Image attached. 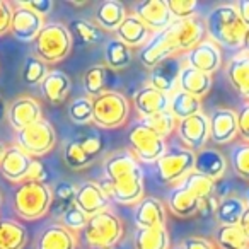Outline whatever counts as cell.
<instances>
[{
	"label": "cell",
	"mask_w": 249,
	"mask_h": 249,
	"mask_svg": "<svg viewBox=\"0 0 249 249\" xmlns=\"http://www.w3.org/2000/svg\"><path fill=\"white\" fill-rule=\"evenodd\" d=\"M107 196L120 205H137L143 198V169L130 150H118L104 159Z\"/></svg>",
	"instance_id": "1"
},
{
	"label": "cell",
	"mask_w": 249,
	"mask_h": 249,
	"mask_svg": "<svg viewBox=\"0 0 249 249\" xmlns=\"http://www.w3.org/2000/svg\"><path fill=\"white\" fill-rule=\"evenodd\" d=\"M156 169L162 183L171 184L183 181L191 171H195V152L184 147L166 150V154L156 162Z\"/></svg>",
	"instance_id": "9"
},
{
	"label": "cell",
	"mask_w": 249,
	"mask_h": 249,
	"mask_svg": "<svg viewBox=\"0 0 249 249\" xmlns=\"http://www.w3.org/2000/svg\"><path fill=\"white\" fill-rule=\"evenodd\" d=\"M246 205H248V207H249V186H248V190H246Z\"/></svg>",
	"instance_id": "58"
},
{
	"label": "cell",
	"mask_w": 249,
	"mask_h": 249,
	"mask_svg": "<svg viewBox=\"0 0 249 249\" xmlns=\"http://www.w3.org/2000/svg\"><path fill=\"white\" fill-rule=\"evenodd\" d=\"M46 178H48V171L43 166L41 160L33 159L31 166H29V171L26 174L24 181H35V183H46Z\"/></svg>",
	"instance_id": "49"
},
{
	"label": "cell",
	"mask_w": 249,
	"mask_h": 249,
	"mask_svg": "<svg viewBox=\"0 0 249 249\" xmlns=\"http://www.w3.org/2000/svg\"><path fill=\"white\" fill-rule=\"evenodd\" d=\"M169 111L178 121L201 113V99L178 89L169 96Z\"/></svg>",
	"instance_id": "33"
},
{
	"label": "cell",
	"mask_w": 249,
	"mask_h": 249,
	"mask_svg": "<svg viewBox=\"0 0 249 249\" xmlns=\"http://www.w3.org/2000/svg\"><path fill=\"white\" fill-rule=\"evenodd\" d=\"M133 106L142 118L152 116L156 113L169 109V96L150 86H143L133 96Z\"/></svg>",
	"instance_id": "23"
},
{
	"label": "cell",
	"mask_w": 249,
	"mask_h": 249,
	"mask_svg": "<svg viewBox=\"0 0 249 249\" xmlns=\"http://www.w3.org/2000/svg\"><path fill=\"white\" fill-rule=\"evenodd\" d=\"M70 35L73 33L72 39L75 38L80 45L87 46V45H96L101 39V29L97 28L94 22L86 21V19H73L69 26Z\"/></svg>",
	"instance_id": "41"
},
{
	"label": "cell",
	"mask_w": 249,
	"mask_h": 249,
	"mask_svg": "<svg viewBox=\"0 0 249 249\" xmlns=\"http://www.w3.org/2000/svg\"><path fill=\"white\" fill-rule=\"evenodd\" d=\"M142 123L145 124L147 128H150L154 133H157L159 137H162L166 140V137H169L173 132H176L178 120L171 114V111H160L152 116L142 118Z\"/></svg>",
	"instance_id": "40"
},
{
	"label": "cell",
	"mask_w": 249,
	"mask_h": 249,
	"mask_svg": "<svg viewBox=\"0 0 249 249\" xmlns=\"http://www.w3.org/2000/svg\"><path fill=\"white\" fill-rule=\"evenodd\" d=\"M195 171L210 178L212 181H217L224 178L227 171V157L220 150L205 147L195 154Z\"/></svg>",
	"instance_id": "22"
},
{
	"label": "cell",
	"mask_w": 249,
	"mask_h": 249,
	"mask_svg": "<svg viewBox=\"0 0 249 249\" xmlns=\"http://www.w3.org/2000/svg\"><path fill=\"white\" fill-rule=\"evenodd\" d=\"M173 249H183V248H181V246H176V248H173Z\"/></svg>",
	"instance_id": "59"
},
{
	"label": "cell",
	"mask_w": 249,
	"mask_h": 249,
	"mask_svg": "<svg viewBox=\"0 0 249 249\" xmlns=\"http://www.w3.org/2000/svg\"><path fill=\"white\" fill-rule=\"evenodd\" d=\"M210 140L217 145L231 143L239 137L237 132V113L229 107H215L210 118Z\"/></svg>",
	"instance_id": "13"
},
{
	"label": "cell",
	"mask_w": 249,
	"mask_h": 249,
	"mask_svg": "<svg viewBox=\"0 0 249 249\" xmlns=\"http://www.w3.org/2000/svg\"><path fill=\"white\" fill-rule=\"evenodd\" d=\"M237 9V14L241 18V21L244 22V26L249 29V0H237V4H234Z\"/></svg>",
	"instance_id": "53"
},
{
	"label": "cell",
	"mask_w": 249,
	"mask_h": 249,
	"mask_svg": "<svg viewBox=\"0 0 249 249\" xmlns=\"http://www.w3.org/2000/svg\"><path fill=\"white\" fill-rule=\"evenodd\" d=\"M130 152L142 164H156L166 154V140L147 128L142 121L135 123L128 130Z\"/></svg>",
	"instance_id": "7"
},
{
	"label": "cell",
	"mask_w": 249,
	"mask_h": 249,
	"mask_svg": "<svg viewBox=\"0 0 249 249\" xmlns=\"http://www.w3.org/2000/svg\"><path fill=\"white\" fill-rule=\"evenodd\" d=\"M246 201L239 196H225L222 200H218L217 210H215V217H217L220 225H237L241 215L246 210Z\"/></svg>",
	"instance_id": "36"
},
{
	"label": "cell",
	"mask_w": 249,
	"mask_h": 249,
	"mask_svg": "<svg viewBox=\"0 0 249 249\" xmlns=\"http://www.w3.org/2000/svg\"><path fill=\"white\" fill-rule=\"evenodd\" d=\"M173 31L176 46L179 53H188L191 48L203 41V36L207 33L205 24L196 18L186 19V21H173Z\"/></svg>",
	"instance_id": "21"
},
{
	"label": "cell",
	"mask_w": 249,
	"mask_h": 249,
	"mask_svg": "<svg viewBox=\"0 0 249 249\" xmlns=\"http://www.w3.org/2000/svg\"><path fill=\"white\" fill-rule=\"evenodd\" d=\"M212 84H213V79L208 73H203L188 65L181 67L179 77H178V89L183 90V92H188L201 99L210 92Z\"/></svg>",
	"instance_id": "24"
},
{
	"label": "cell",
	"mask_w": 249,
	"mask_h": 249,
	"mask_svg": "<svg viewBox=\"0 0 249 249\" xmlns=\"http://www.w3.org/2000/svg\"><path fill=\"white\" fill-rule=\"evenodd\" d=\"M184 188L190 191L191 195L198 198V200H205V198L212 196L215 191V181H212L210 178L203 176V174L191 171L183 181H181Z\"/></svg>",
	"instance_id": "42"
},
{
	"label": "cell",
	"mask_w": 249,
	"mask_h": 249,
	"mask_svg": "<svg viewBox=\"0 0 249 249\" xmlns=\"http://www.w3.org/2000/svg\"><path fill=\"white\" fill-rule=\"evenodd\" d=\"M5 113H7V107H4V104H2V101H0V118L4 116Z\"/></svg>",
	"instance_id": "57"
},
{
	"label": "cell",
	"mask_w": 249,
	"mask_h": 249,
	"mask_svg": "<svg viewBox=\"0 0 249 249\" xmlns=\"http://www.w3.org/2000/svg\"><path fill=\"white\" fill-rule=\"evenodd\" d=\"M111 73H113V70H109L106 65H101V63H96V65L90 67L82 77V86L87 97L94 99L99 94L106 92V86L109 82Z\"/></svg>",
	"instance_id": "34"
},
{
	"label": "cell",
	"mask_w": 249,
	"mask_h": 249,
	"mask_svg": "<svg viewBox=\"0 0 249 249\" xmlns=\"http://www.w3.org/2000/svg\"><path fill=\"white\" fill-rule=\"evenodd\" d=\"M0 205H2V195H0Z\"/></svg>",
	"instance_id": "60"
},
{
	"label": "cell",
	"mask_w": 249,
	"mask_h": 249,
	"mask_svg": "<svg viewBox=\"0 0 249 249\" xmlns=\"http://www.w3.org/2000/svg\"><path fill=\"white\" fill-rule=\"evenodd\" d=\"M114 35H116V39L124 43L128 48L143 46L147 43V39L150 38L149 28L133 14H126V18L123 19L120 28L114 31Z\"/></svg>",
	"instance_id": "28"
},
{
	"label": "cell",
	"mask_w": 249,
	"mask_h": 249,
	"mask_svg": "<svg viewBox=\"0 0 249 249\" xmlns=\"http://www.w3.org/2000/svg\"><path fill=\"white\" fill-rule=\"evenodd\" d=\"M52 207V188L46 183L24 181L14 193V210L21 218L38 220Z\"/></svg>",
	"instance_id": "3"
},
{
	"label": "cell",
	"mask_w": 249,
	"mask_h": 249,
	"mask_svg": "<svg viewBox=\"0 0 249 249\" xmlns=\"http://www.w3.org/2000/svg\"><path fill=\"white\" fill-rule=\"evenodd\" d=\"M178 46L176 39H174V31L173 24L167 26L166 29L159 33H154L149 39H147L145 45L140 48L139 58L147 69L152 70L156 65L166 62L169 58H174L178 55Z\"/></svg>",
	"instance_id": "10"
},
{
	"label": "cell",
	"mask_w": 249,
	"mask_h": 249,
	"mask_svg": "<svg viewBox=\"0 0 249 249\" xmlns=\"http://www.w3.org/2000/svg\"><path fill=\"white\" fill-rule=\"evenodd\" d=\"M205 29L208 33V39L227 50H241L248 33V28L239 18L237 9L232 4L217 5L208 14Z\"/></svg>",
	"instance_id": "2"
},
{
	"label": "cell",
	"mask_w": 249,
	"mask_h": 249,
	"mask_svg": "<svg viewBox=\"0 0 249 249\" xmlns=\"http://www.w3.org/2000/svg\"><path fill=\"white\" fill-rule=\"evenodd\" d=\"M135 249H169L171 237L166 227L154 229H137L133 235Z\"/></svg>",
	"instance_id": "32"
},
{
	"label": "cell",
	"mask_w": 249,
	"mask_h": 249,
	"mask_svg": "<svg viewBox=\"0 0 249 249\" xmlns=\"http://www.w3.org/2000/svg\"><path fill=\"white\" fill-rule=\"evenodd\" d=\"M75 191L77 188L69 181H58L55 186L52 188V207L53 213L62 217L70 207L75 205Z\"/></svg>",
	"instance_id": "37"
},
{
	"label": "cell",
	"mask_w": 249,
	"mask_h": 249,
	"mask_svg": "<svg viewBox=\"0 0 249 249\" xmlns=\"http://www.w3.org/2000/svg\"><path fill=\"white\" fill-rule=\"evenodd\" d=\"M5 149H7V147H5L4 143L0 142V160H2V157H4V154H5Z\"/></svg>",
	"instance_id": "56"
},
{
	"label": "cell",
	"mask_w": 249,
	"mask_h": 249,
	"mask_svg": "<svg viewBox=\"0 0 249 249\" xmlns=\"http://www.w3.org/2000/svg\"><path fill=\"white\" fill-rule=\"evenodd\" d=\"M225 73H227L231 86L242 97L249 99V56L246 53L232 56L225 67Z\"/></svg>",
	"instance_id": "29"
},
{
	"label": "cell",
	"mask_w": 249,
	"mask_h": 249,
	"mask_svg": "<svg viewBox=\"0 0 249 249\" xmlns=\"http://www.w3.org/2000/svg\"><path fill=\"white\" fill-rule=\"evenodd\" d=\"M12 12H14L12 4H9L5 0H0V36H4L5 33L11 31Z\"/></svg>",
	"instance_id": "51"
},
{
	"label": "cell",
	"mask_w": 249,
	"mask_h": 249,
	"mask_svg": "<svg viewBox=\"0 0 249 249\" xmlns=\"http://www.w3.org/2000/svg\"><path fill=\"white\" fill-rule=\"evenodd\" d=\"M242 50H244V52H242V53H246V55L249 56V29H248V33H246V36H244V43H242Z\"/></svg>",
	"instance_id": "55"
},
{
	"label": "cell",
	"mask_w": 249,
	"mask_h": 249,
	"mask_svg": "<svg viewBox=\"0 0 249 249\" xmlns=\"http://www.w3.org/2000/svg\"><path fill=\"white\" fill-rule=\"evenodd\" d=\"M63 160H65V164L70 169L80 171L89 167L96 159L84 149V145L80 143L79 139H73L70 142H67L65 149H63Z\"/></svg>",
	"instance_id": "38"
},
{
	"label": "cell",
	"mask_w": 249,
	"mask_h": 249,
	"mask_svg": "<svg viewBox=\"0 0 249 249\" xmlns=\"http://www.w3.org/2000/svg\"><path fill=\"white\" fill-rule=\"evenodd\" d=\"M77 242L75 232L65 229L62 224H53L41 232L36 249H75Z\"/></svg>",
	"instance_id": "26"
},
{
	"label": "cell",
	"mask_w": 249,
	"mask_h": 249,
	"mask_svg": "<svg viewBox=\"0 0 249 249\" xmlns=\"http://www.w3.org/2000/svg\"><path fill=\"white\" fill-rule=\"evenodd\" d=\"M132 48L121 43L120 39H109L104 45V62L109 70H123L132 63Z\"/></svg>",
	"instance_id": "35"
},
{
	"label": "cell",
	"mask_w": 249,
	"mask_h": 249,
	"mask_svg": "<svg viewBox=\"0 0 249 249\" xmlns=\"http://www.w3.org/2000/svg\"><path fill=\"white\" fill-rule=\"evenodd\" d=\"M0 101H2V99H0Z\"/></svg>",
	"instance_id": "63"
},
{
	"label": "cell",
	"mask_w": 249,
	"mask_h": 249,
	"mask_svg": "<svg viewBox=\"0 0 249 249\" xmlns=\"http://www.w3.org/2000/svg\"><path fill=\"white\" fill-rule=\"evenodd\" d=\"M166 4L174 21H186L195 18V12L198 9L195 0H166Z\"/></svg>",
	"instance_id": "46"
},
{
	"label": "cell",
	"mask_w": 249,
	"mask_h": 249,
	"mask_svg": "<svg viewBox=\"0 0 249 249\" xmlns=\"http://www.w3.org/2000/svg\"><path fill=\"white\" fill-rule=\"evenodd\" d=\"M184 60L188 67L212 75L222 67V50L212 39H203L186 53Z\"/></svg>",
	"instance_id": "15"
},
{
	"label": "cell",
	"mask_w": 249,
	"mask_h": 249,
	"mask_svg": "<svg viewBox=\"0 0 249 249\" xmlns=\"http://www.w3.org/2000/svg\"><path fill=\"white\" fill-rule=\"evenodd\" d=\"M69 118L73 124H89L92 123V99L87 96H80L70 103Z\"/></svg>",
	"instance_id": "43"
},
{
	"label": "cell",
	"mask_w": 249,
	"mask_h": 249,
	"mask_svg": "<svg viewBox=\"0 0 249 249\" xmlns=\"http://www.w3.org/2000/svg\"><path fill=\"white\" fill-rule=\"evenodd\" d=\"M178 139L181 140L184 149L191 152H200L207 147V142L210 140V123L208 116L203 113H198L191 118L178 121L176 126Z\"/></svg>",
	"instance_id": "11"
},
{
	"label": "cell",
	"mask_w": 249,
	"mask_h": 249,
	"mask_svg": "<svg viewBox=\"0 0 249 249\" xmlns=\"http://www.w3.org/2000/svg\"><path fill=\"white\" fill-rule=\"evenodd\" d=\"M239 229L242 231V234L246 235V239L249 241V207H246L244 213L241 215V218H239Z\"/></svg>",
	"instance_id": "54"
},
{
	"label": "cell",
	"mask_w": 249,
	"mask_h": 249,
	"mask_svg": "<svg viewBox=\"0 0 249 249\" xmlns=\"http://www.w3.org/2000/svg\"><path fill=\"white\" fill-rule=\"evenodd\" d=\"M5 114H7L9 123L16 132H21L22 128H26L29 124L43 120L41 104L31 96H21L14 99L7 106Z\"/></svg>",
	"instance_id": "16"
},
{
	"label": "cell",
	"mask_w": 249,
	"mask_h": 249,
	"mask_svg": "<svg viewBox=\"0 0 249 249\" xmlns=\"http://www.w3.org/2000/svg\"><path fill=\"white\" fill-rule=\"evenodd\" d=\"M237 132L244 142H249V103L237 111Z\"/></svg>",
	"instance_id": "50"
},
{
	"label": "cell",
	"mask_w": 249,
	"mask_h": 249,
	"mask_svg": "<svg viewBox=\"0 0 249 249\" xmlns=\"http://www.w3.org/2000/svg\"><path fill=\"white\" fill-rule=\"evenodd\" d=\"M133 16L139 18L149 31L159 33L173 24V16L169 12L166 0H143L133 7Z\"/></svg>",
	"instance_id": "14"
},
{
	"label": "cell",
	"mask_w": 249,
	"mask_h": 249,
	"mask_svg": "<svg viewBox=\"0 0 249 249\" xmlns=\"http://www.w3.org/2000/svg\"><path fill=\"white\" fill-rule=\"evenodd\" d=\"M126 18V7L120 0H104L96 9V26L104 31H116Z\"/></svg>",
	"instance_id": "30"
},
{
	"label": "cell",
	"mask_w": 249,
	"mask_h": 249,
	"mask_svg": "<svg viewBox=\"0 0 249 249\" xmlns=\"http://www.w3.org/2000/svg\"><path fill=\"white\" fill-rule=\"evenodd\" d=\"M18 4L26 9H29V11L36 12V14L43 16V18H45L46 14H50L53 9L52 0H21V2H18Z\"/></svg>",
	"instance_id": "48"
},
{
	"label": "cell",
	"mask_w": 249,
	"mask_h": 249,
	"mask_svg": "<svg viewBox=\"0 0 249 249\" xmlns=\"http://www.w3.org/2000/svg\"><path fill=\"white\" fill-rule=\"evenodd\" d=\"M87 218H89V217H87L82 210H79V208L73 205V207H70L69 210H67L65 213L60 217V220H62L63 227L69 229V231L82 232L84 227H86V224H87Z\"/></svg>",
	"instance_id": "47"
},
{
	"label": "cell",
	"mask_w": 249,
	"mask_h": 249,
	"mask_svg": "<svg viewBox=\"0 0 249 249\" xmlns=\"http://www.w3.org/2000/svg\"><path fill=\"white\" fill-rule=\"evenodd\" d=\"M181 67L183 65H181L176 56L156 65L150 70L149 86L154 87L156 90H159V92L171 96V94L178 90V77H179Z\"/></svg>",
	"instance_id": "20"
},
{
	"label": "cell",
	"mask_w": 249,
	"mask_h": 249,
	"mask_svg": "<svg viewBox=\"0 0 249 249\" xmlns=\"http://www.w3.org/2000/svg\"><path fill=\"white\" fill-rule=\"evenodd\" d=\"M28 242V231L12 218L0 220V249H22Z\"/></svg>",
	"instance_id": "31"
},
{
	"label": "cell",
	"mask_w": 249,
	"mask_h": 249,
	"mask_svg": "<svg viewBox=\"0 0 249 249\" xmlns=\"http://www.w3.org/2000/svg\"><path fill=\"white\" fill-rule=\"evenodd\" d=\"M107 249H116V246H114V248H107Z\"/></svg>",
	"instance_id": "61"
},
{
	"label": "cell",
	"mask_w": 249,
	"mask_h": 249,
	"mask_svg": "<svg viewBox=\"0 0 249 249\" xmlns=\"http://www.w3.org/2000/svg\"><path fill=\"white\" fill-rule=\"evenodd\" d=\"M130 116V103L121 92L106 90L92 99V123L106 130L120 128Z\"/></svg>",
	"instance_id": "6"
},
{
	"label": "cell",
	"mask_w": 249,
	"mask_h": 249,
	"mask_svg": "<svg viewBox=\"0 0 249 249\" xmlns=\"http://www.w3.org/2000/svg\"><path fill=\"white\" fill-rule=\"evenodd\" d=\"M107 203H109V196L104 193L101 184L94 183V181H87L77 188L75 207L82 210L87 217H92V215L107 210Z\"/></svg>",
	"instance_id": "17"
},
{
	"label": "cell",
	"mask_w": 249,
	"mask_h": 249,
	"mask_svg": "<svg viewBox=\"0 0 249 249\" xmlns=\"http://www.w3.org/2000/svg\"><path fill=\"white\" fill-rule=\"evenodd\" d=\"M48 72V65L45 62H41L38 56L29 55L24 60V65H22V80L29 86H38V84L43 82Z\"/></svg>",
	"instance_id": "44"
},
{
	"label": "cell",
	"mask_w": 249,
	"mask_h": 249,
	"mask_svg": "<svg viewBox=\"0 0 249 249\" xmlns=\"http://www.w3.org/2000/svg\"><path fill=\"white\" fill-rule=\"evenodd\" d=\"M84 241L92 249L114 248L123 235V224L113 212L104 210L87 218V224L82 231Z\"/></svg>",
	"instance_id": "5"
},
{
	"label": "cell",
	"mask_w": 249,
	"mask_h": 249,
	"mask_svg": "<svg viewBox=\"0 0 249 249\" xmlns=\"http://www.w3.org/2000/svg\"><path fill=\"white\" fill-rule=\"evenodd\" d=\"M14 12L11 21V35L21 43H35L41 29L45 28V18L14 2Z\"/></svg>",
	"instance_id": "12"
},
{
	"label": "cell",
	"mask_w": 249,
	"mask_h": 249,
	"mask_svg": "<svg viewBox=\"0 0 249 249\" xmlns=\"http://www.w3.org/2000/svg\"><path fill=\"white\" fill-rule=\"evenodd\" d=\"M231 166L237 178L249 181V142H242L232 147Z\"/></svg>",
	"instance_id": "45"
},
{
	"label": "cell",
	"mask_w": 249,
	"mask_h": 249,
	"mask_svg": "<svg viewBox=\"0 0 249 249\" xmlns=\"http://www.w3.org/2000/svg\"><path fill=\"white\" fill-rule=\"evenodd\" d=\"M200 201L195 195H191L183 184H178L167 198V207L173 215L179 218H190L200 213Z\"/></svg>",
	"instance_id": "27"
},
{
	"label": "cell",
	"mask_w": 249,
	"mask_h": 249,
	"mask_svg": "<svg viewBox=\"0 0 249 249\" xmlns=\"http://www.w3.org/2000/svg\"><path fill=\"white\" fill-rule=\"evenodd\" d=\"M215 241L220 249H242L249 246V241L242 234L239 225H218Z\"/></svg>",
	"instance_id": "39"
},
{
	"label": "cell",
	"mask_w": 249,
	"mask_h": 249,
	"mask_svg": "<svg viewBox=\"0 0 249 249\" xmlns=\"http://www.w3.org/2000/svg\"><path fill=\"white\" fill-rule=\"evenodd\" d=\"M16 142H18L19 149L24 150L33 159H36V157L48 154L55 147L56 133L53 124L43 118V120L36 121V123L22 128L21 132H18Z\"/></svg>",
	"instance_id": "8"
},
{
	"label": "cell",
	"mask_w": 249,
	"mask_h": 249,
	"mask_svg": "<svg viewBox=\"0 0 249 249\" xmlns=\"http://www.w3.org/2000/svg\"><path fill=\"white\" fill-rule=\"evenodd\" d=\"M242 249H249V246H246V248H242Z\"/></svg>",
	"instance_id": "62"
},
{
	"label": "cell",
	"mask_w": 249,
	"mask_h": 249,
	"mask_svg": "<svg viewBox=\"0 0 249 249\" xmlns=\"http://www.w3.org/2000/svg\"><path fill=\"white\" fill-rule=\"evenodd\" d=\"M137 229H154V227H166L167 220V208L159 198L143 196L137 203L135 213Z\"/></svg>",
	"instance_id": "18"
},
{
	"label": "cell",
	"mask_w": 249,
	"mask_h": 249,
	"mask_svg": "<svg viewBox=\"0 0 249 249\" xmlns=\"http://www.w3.org/2000/svg\"><path fill=\"white\" fill-rule=\"evenodd\" d=\"M73 39L69 28L62 22H50L45 24L38 38L35 39V56L41 62L56 63L67 58L72 50Z\"/></svg>",
	"instance_id": "4"
},
{
	"label": "cell",
	"mask_w": 249,
	"mask_h": 249,
	"mask_svg": "<svg viewBox=\"0 0 249 249\" xmlns=\"http://www.w3.org/2000/svg\"><path fill=\"white\" fill-rule=\"evenodd\" d=\"M39 89L48 103L62 104L72 89V82H70V77L62 70H50L43 82L39 84Z\"/></svg>",
	"instance_id": "25"
},
{
	"label": "cell",
	"mask_w": 249,
	"mask_h": 249,
	"mask_svg": "<svg viewBox=\"0 0 249 249\" xmlns=\"http://www.w3.org/2000/svg\"><path fill=\"white\" fill-rule=\"evenodd\" d=\"M31 162L33 157L28 156L18 145L7 147L4 157L0 160V174L12 183H24Z\"/></svg>",
	"instance_id": "19"
},
{
	"label": "cell",
	"mask_w": 249,
	"mask_h": 249,
	"mask_svg": "<svg viewBox=\"0 0 249 249\" xmlns=\"http://www.w3.org/2000/svg\"><path fill=\"white\" fill-rule=\"evenodd\" d=\"M179 246L183 249H215L213 244L205 237H186Z\"/></svg>",
	"instance_id": "52"
}]
</instances>
